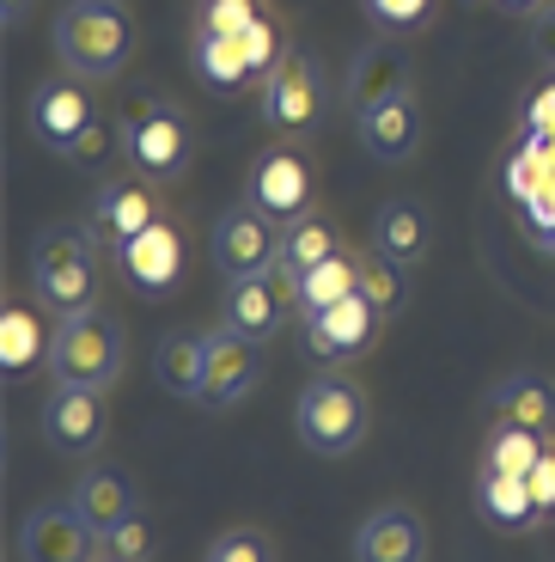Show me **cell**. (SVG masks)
<instances>
[{
	"label": "cell",
	"mask_w": 555,
	"mask_h": 562,
	"mask_svg": "<svg viewBox=\"0 0 555 562\" xmlns=\"http://www.w3.org/2000/svg\"><path fill=\"white\" fill-rule=\"evenodd\" d=\"M488 409H495V422H519V428H537V435L555 440V380L537 373V367L507 373L488 397Z\"/></svg>",
	"instance_id": "cell-21"
},
{
	"label": "cell",
	"mask_w": 555,
	"mask_h": 562,
	"mask_svg": "<svg viewBox=\"0 0 555 562\" xmlns=\"http://www.w3.org/2000/svg\"><path fill=\"white\" fill-rule=\"evenodd\" d=\"M312 196H318V178H312V159L299 154V147H269L257 166H250V196L257 209L269 214V221H299V214H312Z\"/></svg>",
	"instance_id": "cell-12"
},
{
	"label": "cell",
	"mask_w": 555,
	"mask_h": 562,
	"mask_svg": "<svg viewBox=\"0 0 555 562\" xmlns=\"http://www.w3.org/2000/svg\"><path fill=\"white\" fill-rule=\"evenodd\" d=\"M98 562H123V557H116V550H98Z\"/></svg>",
	"instance_id": "cell-40"
},
{
	"label": "cell",
	"mask_w": 555,
	"mask_h": 562,
	"mask_svg": "<svg viewBox=\"0 0 555 562\" xmlns=\"http://www.w3.org/2000/svg\"><path fill=\"white\" fill-rule=\"evenodd\" d=\"M495 7H507V13H537V0H495Z\"/></svg>",
	"instance_id": "cell-39"
},
{
	"label": "cell",
	"mask_w": 555,
	"mask_h": 562,
	"mask_svg": "<svg viewBox=\"0 0 555 562\" xmlns=\"http://www.w3.org/2000/svg\"><path fill=\"white\" fill-rule=\"evenodd\" d=\"M195 13H202V25H195V31H220V37H245V31L269 13V0H202Z\"/></svg>",
	"instance_id": "cell-33"
},
{
	"label": "cell",
	"mask_w": 555,
	"mask_h": 562,
	"mask_svg": "<svg viewBox=\"0 0 555 562\" xmlns=\"http://www.w3.org/2000/svg\"><path fill=\"white\" fill-rule=\"evenodd\" d=\"M104 550H116L123 562H147L154 557V532H147V514H135V520H123L111 538H104Z\"/></svg>",
	"instance_id": "cell-35"
},
{
	"label": "cell",
	"mask_w": 555,
	"mask_h": 562,
	"mask_svg": "<svg viewBox=\"0 0 555 562\" xmlns=\"http://www.w3.org/2000/svg\"><path fill=\"white\" fill-rule=\"evenodd\" d=\"M342 251V226L330 221V214H299V221L281 226V263L293 269V276H306V269H318L324 257Z\"/></svg>",
	"instance_id": "cell-27"
},
{
	"label": "cell",
	"mask_w": 555,
	"mask_h": 562,
	"mask_svg": "<svg viewBox=\"0 0 555 562\" xmlns=\"http://www.w3.org/2000/svg\"><path fill=\"white\" fill-rule=\"evenodd\" d=\"M128 367V337L123 318L104 306H86L56 318V349H49V380L56 385H92V392H111Z\"/></svg>",
	"instance_id": "cell-2"
},
{
	"label": "cell",
	"mask_w": 555,
	"mask_h": 562,
	"mask_svg": "<svg viewBox=\"0 0 555 562\" xmlns=\"http://www.w3.org/2000/svg\"><path fill=\"white\" fill-rule=\"evenodd\" d=\"M476 514H483L495 532H531V526H543L531 483L507 477V471H476Z\"/></svg>",
	"instance_id": "cell-23"
},
{
	"label": "cell",
	"mask_w": 555,
	"mask_h": 562,
	"mask_svg": "<svg viewBox=\"0 0 555 562\" xmlns=\"http://www.w3.org/2000/svg\"><path fill=\"white\" fill-rule=\"evenodd\" d=\"M263 123L281 128V135H306V128L324 123V68L306 49H287L263 74Z\"/></svg>",
	"instance_id": "cell-7"
},
{
	"label": "cell",
	"mask_w": 555,
	"mask_h": 562,
	"mask_svg": "<svg viewBox=\"0 0 555 562\" xmlns=\"http://www.w3.org/2000/svg\"><path fill=\"white\" fill-rule=\"evenodd\" d=\"M354 128H361V147L378 159V166L416 159V147H421V99H416V86H403V92L378 99L373 111H361Z\"/></svg>",
	"instance_id": "cell-16"
},
{
	"label": "cell",
	"mask_w": 555,
	"mask_h": 562,
	"mask_svg": "<svg viewBox=\"0 0 555 562\" xmlns=\"http://www.w3.org/2000/svg\"><path fill=\"white\" fill-rule=\"evenodd\" d=\"M378 330H385V312H378L361 288H354L348 300H336V306H324V312H312V318H306V342L318 349V361H330V367L361 361V355L378 342Z\"/></svg>",
	"instance_id": "cell-11"
},
{
	"label": "cell",
	"mask_w": 555,
	"mask_h": 562,
	"mask_svg": "<svg viewBox=\"0 0 555 562\" xmlns=\"http://www.w3.org/2000/svg\"><path fill=\"white\" fill-rule=\"evenodd\" d=\"M531 49H537L543 61H555V7H543V13L531 19Z\"/></svg>",
	"instance_id": "cell-37"
},
{
	"label": "cell",
	"mask_w": 555,
	"mask_h": 562,
	"mask_svg": "<svg viewBox=\"0 0 555 562\" xmlns=\"http://www.w3.org/2000/svg\"><path fill=\"white\" fill-rule=\"evenodd\" d=\"M354 288H361V257H354V251L324 257L318 269H306V276H299V318H312V312H324V306H336V300H348Z\"/></svg>",
	"instance_id": "cell-28"
},
{
	"label": "cell",
	"mask_w": 555,
	"mask_h": 562,
	"mask_svg": "<svg viewBox=\"0 0 555 562\" xmlns=\"http://www.w3.org/2000/svg\"><path fill=\"white\" fill-rule=\"evenodd\" d=\"M56 56L80 80H116L135 56V13L128 0H68L56 13Z\"/></svg>",
	"instance_id": "cell-1"
},
{
	"label": "cell",
	"mask_w": 555,
	"mask_h": 562,
	"mask_svg": "<svg viewBox=\"0 0 555 562\" xmlns=\"http://www.w3.org/2000/svg\"><path fill=\"white\" fill-rule=\"evenodd\" d=\"M293 428H299V440L318 459H348L366 440V428H373V397L348 373H318L299 392V404H293Z\"/></svg>",
	"instance_id": "cell-4"
},
{
	"label": "cell",
	"mask_w": 555,
	"mask_h": 562,
	"mask_svg": "<svg viewBox=\"0 0 555 562\" xmlns=\"http://www.w3.org/2000/svg\"><path fill=\"white\" fill-rule=\"evenodd\" d=\"M31 294L68 318V312L98 306V239L80 226H43L31 239Z\"/></svg>",
	"instance_id": "cell-3"
},
{
	"label": "cell",
	"mask_w": 555,
	"mask_h": 562,
	"mask_svg": "<svg viewBox=\"0 0 555 562\" xmlns=\"http://www.w3.org/2000/svg\"><path fill=\"white\" fill-rule=\"evenodd\" d=\"M361 294L373 300L385 318H397L403 306H409V269L403 263H390V257H361Z\"/></svg>",
	"instance_id": "cell-30"
},
{
	"label": "cell",
	"mask_w": 555,
	"mask_h": 562,
	"mask_svg": "<svg viewBox=\"0 0 555 562\" xmlns=\"http://www.w3.org/2000/svg\"><path fill=\"white\" fill-rule=\"evenodd\" d=\"M31 7H37V0H0V19H7V25H25Z\"/></svg>",
	"instance_id": "cell-38"
},
{
	"label": "cell",
	"mask_w": 555,
	"mask_h": 562,
	"mask_svg": "<svg viewBox=\"0 0 555 562\" xmlns=\"http://www.w3.org/2000/svg\"><path fill=\"white\" fill-rule=\"evenodd\" d=\"M214 263H220L226 281L263 276L269 263H281V221H269L257 202L226 209L220 221H214Z\"/></svg>",
	"instance_id": "cell-9"
},
{
	"label": "cell",
	"mask_w": 555,
	"mask_h": 562,
	"mask_svg": "<svg viewBox=\"0 0 555 562\" xmlns=\"http://www.w3.org/2000/svg\"><path fill=\"white\" fill-rule=\"evenodd\" d=\"M202 562H281V557H275V538L263 526H226Z\"/></svg>",
	"instance_id": "cell-31"
},
{
	"label": "cell",
	"mask_w": 555,
	"mask_h": 562,
	"mask_svg": "<svg viewBox=\"0 0 555 562\" xmlns=\"http://www.w3.org/2000/svg\"><path fill=\"white\" fill-rule=\"evenodd\" d=\"M190 154H195V135H190L178 104L140 99L135 111H123V159L140 178H154V183L183 178V171H190Z\"/></svg>",
	"instance_id": "cell-5"
},
{
	"label": "cell",
	"mask_w": 555,
	"mask_h": 562,
	"mask_svg": "<svg viewBox=\"0 0 555 562\" xmlns=\"http://www.w3.org/2000/svg\"><path fill=\"white\" fill-rule=\"evenodd\" d=\"M378 37H409L433 19V0H361Z\"/></svg>",
	"instance_id": "cell-32"
},
{
	"label": "cell",
	"mask_w": 555,
	"mask_h": 562,
	"mask_svg": "<svg viewBox=\"0 0 555 562\" xmlns=\"http://www.w3.org/2000/svg\"><path fill=\"white\" fill-rule=\"evenodd\" d=\"M104 428H111V409H104V392H92V385H56L43 404V440L68 459H86L104 440Z\"/></svg>",
	"instance_id": "cell-14"
},
{
	"label": "cell",
	"mask_w": 555,
	"mask_h": 562,
	"mask_svg": "<svg viewBox=\"0 0 555 562\" xmlns=\"http://www.w3.org/2000/svg\"><path fill=\"white\" fill-rule=\"evenodd\" d=\"M68 502L80 507V520L92 526L98 538H111L123 520H135L140 514V490L128 471H116V464H86L80 483L68 490Z\"/></svg>",
	"instance_id": "cell-19"
},
{
	"label": "cell",
	"mask_w": 555,
	"mask_h": 562,
	"mask_svg": "<svg viewBox=\"0 0 555 562\" xmlns=\"http://www.w3.org/2000/svg\"><path fill=\"white\" fill-rule=\"evenodd\" d=\"M98 550H104V538L80 520L73 502H43L19 526V557L25 562H98Z\"/></svg>",
	"instance_id": "cell-10"
},
{
	"label": "cell",
	"mask_w": 555,
	"mask_h": 562,
	"mask_svg": "<svg viewBox=\"0 0 555 562\" xmlns=\"http://www.w3.org/2000/svg\"><path fill=\"white\" fill-rule=\"evenodd\" d=\"M428 245H433V221H428L421 202H385V209L373 214V251L378 257L416 269L421 257H428Z\"/></svg>",
	"instance_id": "cell-22"
},
{
	"label": "cell",
	"mask_w": 555,
	"mask_h": 562,
	"mask_svg": "<svg viewBox=\"0 0 555 562\" xmlns=\"http://www.w3.org/2000/svg\"><path fill=\"white\" fill-rule=\"evenodd\" d=\"M409 86V61L390 49V43H366L361 61H354V74H348V111L361 116L373 111L378 99H390V92H403Z\"/></svg>",
	"instance_id": "cell-25"
},
{
	"label": "cell",
	"mask_w": 555,
	"mask_h": 562,
	"mask_svg": "<svg viewBox=\"0 0 555 562\" xmlns=\"http://www.w3.org/2000/svg\"><path fill=\"white\" fill-rule=\"evenodd\" d=\"M49 318L56 312L43 300H7V312H0V373L7 380H25V373L49 367V349H56Z\"/></svg>",
	"instance_id": "cell-18"
},
{
	"label": "cell",
	"mask_w": 555,
	"mask_h": 562,
	"mask_svg": "<svg viewBox=\"0 0 555 562\" xmlns=\"http://www.w3.org/2000/svg\"><path fill=\"white\" fill-rule=\"evenodd\" d=\"M195 74L208 86H220V92H233V86H250L257 80V68H250L245 43L238 37H220V31H195Z\"/></svg>",
	"instance_id": "cell-29"
},
{
	"label": "cell",
	"mask_w": 555,
	"mask_h": 562,
	"mask_svg": "<svg viewBox=\"0 0 555 562\" xmlns=\"http://www.w3.org/2000/svg\"><path fill=\"white\" fill-rule=\"evenodd\" d=\"M183 257H190V245H183V233L166 214L147 233H135L128 245H116V263H123L128 288H140V294H171L183 281Z\"/></svg>",
	"instance_id": "cell-15"
},
{
	"label": "cell",
	"mask_w": 555,
	"mask_h": 562,
	"mask_svg": "<svg viewBox=\"0 0 555 562\" xmlns=\"http://www.w3.org/2000/svg\"><path fill=\"white\" fill-rule=\"evenodd\" d=\"M208 349H214V330H171L154 355L159 385L178 397H202V385H208Z\"/></svg>",
	"instance_id": "cell-24"
},
{
	"label": "cell",
	"mask_w": 555,
	"mask_h": 562,
	"mask_svg": "<svg viewBox=\"0 0 555 562\" xmlns=\"http://www.w3.org/2000/svg\"><path fill=\"white\" fill-rule=\"evenodd\" d=\"M263 342L238 337V330H214V349H208V385H202V404L208 409H233L238 397L257 392V380H263Z\"/></svg>",
	"instance_id": "cell-20"
},
{
	"label": "cell",
	"mask_w": 555,
	"mask_h": 562,
	"mask_svg": "<svg viewBox=\"0 0 555 562\" xmlns=\"http://www.w3.org/2000/svg\"><path fill=\"white\" fill-rule=\"evenodd\" d=\"M25 123L49 154H68L73 140L98 123L92 80H80V74H68V68L49 74V80H37V92H31V104H25Z\"/></svg>",
	"instance_id": "cell-8"
},
{
	"label": "cell",
	"mask_w": 555,
	"mask_h": 562,
	"mask_svg": "<svg viewBox=\"0 0 555 562\" xmlns=\"http://www.w3.org/2000/svg\"><path fill=\"white\" fill-rule=\"evenodd\" d=\"M555 440L537 428H519V422H488L483 435V471H507V477H531V464L550 452Z\"/></svg>",
	"instance_id": "cell-26"
},
{
	"label": "cell",
	"mask_w": 555,
	"mask_h": 562,
	"mask_svg": "<svg viewBox=\"0 0 555 562\" xmlns=\"http://www.w3.org/2000/svg\"><path fill=\"white\" fill-rule=\"evenodd\" d=\"M111 154H123V123L111 128V123H104V116H98V123L86 128V135L73 140V147H68V154H61V159H73V166L98 171V166H111Z\"/></svg>",
	"instance_id": "cell-34"
},
{
	"label": "cell",
	"mask_w": 555,
	"mask_h": 562,
	"mask_svg": "<svg viewBox=\"0 0 555 562\" xmlns=\"http://www.w3.org/2000/svg\"><path fill=\"white\" fill-rule=\"evenodd\" d=\"M299 312V276L287 263H269L263 276H245V281H226V306L220 324L238 330L250 342H269L275 330H287V318Z\"/></svg>",
	"instance_id": "cell-6"
},
{
	"label": "cell",
	"mask_w": 555,
	"mask_h": 562,
	"mask_svg": "<svg viewBox=\"0 0 555 562\" xmlns=\"http://www.w3.org/2000/svg\"><path fill=\"white\" fill-rule=\"evenodd\" d=\"M154 221H159L154 178L128 171V178H104V190L92 196V221H86V233H92L98 245H128L135 233H147Z\"/></svg>",
	"instance_id": "cell-13"
},
{
	"label": "cell",
	"mask_w": 555,
	"mask_h": 562,
	"mask_svg": "<svg viewBox=\"0 0 555 562\" xmlns=\"http://www.w3.org/2000/svg\"><path fill=\"white\" fill-rule=\"evenodd\" d=\"M354 562H428V520L403 502L373 507L354 532Z\"/></svg>",
	"instance_id": "cell-17"
},
{
	"label": "cell",
	"mask_w": 555,
	"mask_h": 562,
	"mask_svg": "<svg viewBox=\"0 0 555 562\" xmlns=\"http://www.w3.org/2000/svg\"><path fill=\"white\" fill-rule=\"evenodd\" d=\"M531 495H537V514H543V526H550L555 520V447L550 452H543V459L537 464H531Z\"/></svg>",
	"instance_id": "cell-36"
}]
</instances>
